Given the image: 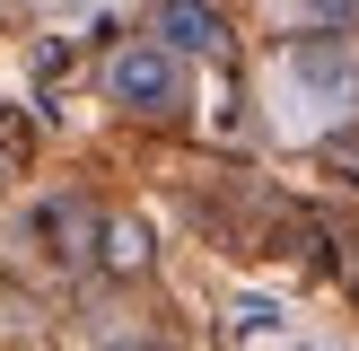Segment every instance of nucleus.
Returning a JSON list of instances; mask_svg holds the SVG:
<instances>
[{
  "label": "nucleus",
  "mask_w": 359,
  "mask_h": 351,
  "mask_svg": "<svg viewBox=\"0 0 359 351\" xmlns=\"http://www.w3.org/2000/svg\"><path fill=\"white\" fill-rule=\"evenodd\" d=\"M158 44H167V53H202V62H219V53H228V18L210 9V0H158Z\"/></svg>",
  "instance_id": "nucleus-3"
},
{
  "label": "nucleus",
  "mask_w": 359,
  "mask_h": 351,
  "mask_svg": "<svg viewBox=\"0 0 359 351\" xmlns=\"http://www.w3.org/2000/svg\"><path fill=\"white\" fill-rule=\"evenodd\" d=\"M228 333H237V343H280V333H290V316H280V298L245 290L237 307H228Z\"/></svg>",
  "instance_id": "nucleus-4"
},
{
  "label": "nucleus",
  "mask_w": 359,
  "mask_h": 351,
  "mask_svg": "<svg viewBox=\"0 0 359 351\" xmlns=\"http://www.w3.org/2000/svg\"><path fill=\"white\" fill-rule=\"evenodd\" d=\"M272 97L290 105V132H316V123H342L359 105V62L342 35H298L272 70Z\"/></svg>",
  "instance_id": "nucleus-1"
},
{
  "label": "nucleus",
  "mask_w": 359,
  "mask_h": 351,
  "mask_svg": "<svg viewBox=\"0 0 359 351\" xmlns=\"http://www.w3.org/2000/svg\"><path fill=\"white\" fill-rule=\"evenodd\" d=\"M44 9H79V0H44Z\"/></svg>",
  "instance_id": "nucleus-7"
},
{
  "label": "nucleus",
  "mask_w": 359,
  "mask_h": 351,
  "mask_svg": "<svg viewBox=\"0 0 359 351\" xmlns=\"http://www.w3.org/2000/svg\"><path fill=\"white\" fill-rule=\"evenodd\" d=\"M184 53H167V44H123L114 62H105V97L114 105H132V114H175L184 105Z\"/></svg>",
  "instance_id": "nucleus-2"
},
{
  "label": "nucleus",
  "mask_w": 359,
  "mask_h": 351,
  "mask_svg": "<svg viewBox=\"0 0 359 351\" xmlns=\"http://www.w3.org/2000/svg\"><path fill=\"white\" fill-rule=\"evenodd\" d=\"M105 263H114V272H140V263H149V228L114 220V228H105Z\"/></svg>",
  "instance_id": "nucleus-5"
},
{
  "label": "nucleus",
  "mask_w": 359,
  "mask_h": 351,
  "mask_svg": "<svg viewBox=\"0 0 359 351\" xmlns=\"http://www.w3.org/2000/svg\"><path fill=\"white\" fill-rule=\"evenodd\" d=\"M307 18H325V27H342V18H351V0H307Z\"/></svg>",
  "instance_id": "nucleus-6"
}]
</instances>
